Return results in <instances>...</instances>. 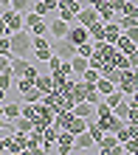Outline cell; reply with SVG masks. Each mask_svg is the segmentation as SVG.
<instances>
[{
	"mask_svg": "<svg viewBox=\"0 0 138 155\" xmlns=\"http://www.w3.org/2000/svg\"><path fill=\"white\" fill-rule=\"evenodd\" d=\"M12 54L14 57H25L28 59L31 54H34V34L31 31H14L12 34Z\"/></svg>",
	"mask_w": 138,
	"mask_h": 155,
	"instance_id": "1",
	"label": "cell"
},
{
	"mask_svg": "<svg viewBox=\"0 0 138 155\" xmlns=\"http://www.w3.org/2000/svg\"><path fill=\"white\" fill-rule=\"evenodd\" d=\"M25 31H31L34 37L48 34V17L37 14V12H28V14H25Z\"/></svg>",
	"mask_w": 138,
	"mask_h": 155,
	"instance_id": "2",
	"label": "cell"
},
{
	"mask_svg": "<svg viewBox=\"0 0 138 155\" xmlns=\"http://www.w3.org/2000/svg\"><path fill=\"white\" fill-rule=\"evenodd\" d=\"M54 118H57V110H54V107H48L45 102L37 104V116H34V127L37 130H45L48 124H54Z\"/></svg>",
	"mask_w": 138,
	"mask_h": 155,
	"instance_id": "3",
	"label": "cell"
},
{
	"mask_svg": "<svg viewBox=\"0 0 138 155\" xmlns=\"http://www.w3.org/2000/svg\"><path fill=\"white\" fill-rule=\"evenodd\" d=\"M118 87H121L124 96H133L138 90V68H127L121 74V82H118Z\"/></svg>",
	"mask_w": 138,
	"mask_h": 155,
	"instance_id": "4",
	"label": "cell"
},
{
	"mask_svg": "<svg viewBox=\"0 0 138 155\" xmlns=\"http://www.w3.org/2000/svg\"><path fill=\"white\" fill-rule=\"evenodd\" d=\"M3 17H6V25H8V34H14V31H23V28H25V14H20V12H14L12 6H6V8H3Z\"/></svg>",
	"mask_w": 138,
	"mask_h": 155,
	"instance_id": "5",
	"label": "cell"
},
{
	"mask_svg": "<svg viewBox=\"0 0 138 155\" xmlns=\"http://www.w3.org/2000/svg\"><path fill=\"white\" fill-rule=\"evenodd\" d=\"M68 31H71V23H65L62 17H48V37L51 40L68 37Z\"/></svg>",
	"mask_w": 138,
	"mask_h": 155,
	"instance_id": "6",
	"label": "cell"
},
{
	"mask_svg": "<svg viewBox=\"0 0 138 155\" xmlns=\"http://www.w3.org/2000/svg\"><path fill=\"white\" fill-rule=\"evenodd\" d=\"M54 54L62 57V59H73V57L79 54V48H76L68 37H62V40H54Z\"/></svg>",
	"mask_w": 138,
	"mask_h": 155,
	"instance_id": "7",
	"label": "cell"
},
{
	"mask_svg": "<svg viewBox=\"0 0 138 155\" xmlns=\"http://www.w3.org/2000/svg\"><path fill=\"white\" fill-rule=\"evenodd\" d=\"M96 147V138L90 135V130H85V133H79L76 138H73V152H90Z\"/></svg>",
	"mask_w": 138,
	"mask_h": 155,
	"instance_id": "8",
	"label": "cell"
},
{
	"mask_svg": "<svg viewBox=\"0 0 138 155\" xmlns=\"http://www.w3.org/2000/svg\"><path fill=\"white\" fill-rule=\"evenodd\" d=\"M68 40H71L73 45H76V48H79L82 42H87V40H90V31H87V25H82V23H73V25H71V31H68Z\"/></svg>",
	"mask_w": 138,
	"mask_h": 155,
	"instance_id": "9",
	"label": "cell"
},
{
	"mask_svg": "<svg viewBox=\"0 0 138 155\" xmlns=\"http://www.w3.org/2000/svg\"><path fill=\"white\" fill-rule=\"evenodd\" d=\"M96 20H102V17H99V8H96V6H90V3L76 14V23H82V25H93Z\"/></svg>",
	"mask_w": 138,
	"mask_h": 155,
	"instance_id": "10",
	"label": "cell"
},
{
	"mask_svg": "<svg viewBox=\"0 0 138 155\" xmlns=\"http://www.w3.org/2000/svg\"><path fill=\"white\" fill-rule=\"evenodd\" d=\"M28 68H31V59H25V57H14L12 59V68H8V74H12L14 79H20L28 74Z\"/></svg>",
	"mask_w": 138,
	"mask_h": 155,
	"instance_id": "11",
	"label": "cell"
},
{
	"mask_svg": "<svg viewBox=\"0 0 138 155\" xmlns=\"http://www.w3.org/2000/svg\"><path fill=\"white\" fill-rule=\"evenodd\" d=\"M42 141H45V135H42V130H34L28 133V141H25V152H40L42 150Z\"/></svg>",
	"mask_w": 138,
	"mask_h": 155,
	"instance_id": "12",
	"label": "cell"
},
{
	"mask_svg": "<svg viewBox=\"0 0 138 155\" xmlns=\"http://www.w3.org/2000/svg\"><path fill=\"white\" fill-rule=\"evenodd\" d=\"M73 138H76V135H73L71 130H62V133H59V141H57V150H59L62 155L73 152Z\"/></svg>",
	"mask_w": 138,
	"mask_h": 155,
	"instance_id": "13",
	"label": "cell"
},
{
	"mask_svg": "<svg viewBox=\"0 0 138 155\" xmlns=\"http://www.w3.org/2000/svg\"><path fill=\"white\" fill-rule=\"evenodd\" d=\"M121 34H124V28H121L116 20H113V23H104V42H113V45H116V40L121 37Z\"/></svg>",
	"mask_w": 138,
	"mask_h": 155,
	"instance_id": "14",
	"label": "cell"
},
{
	"mask_svg": "<svg viewBox=\"0 0 138 155\" xmlns=\"http://www.w3.org/2000/svg\"><path fill=\"white\" fill-rule=\"evenodd\" d=\"M73 113H76V116H82V118H96V104L85 99V102H79L76 107H73Z\"/></svg>",
	"mask_w": 138,
	"mask_h": 155,
	"instance_id": "15",
	"label": "cell"
},
{
	"mask_svg": "<svg viewBox=\"0 0 138 155\" xmlns=\"http://www.w3.org/2000/svg\"><path fill=\"white\" fill-rule=\"evenodd\" d=\"M71 65H73V74L76 76H82L85 71L90 68V57H82V54H76V57L71 59Z\"/></svg>",
	"mask_w": 138,
	"mask_h": 155,
	"instance_id": "16",
	"label": "cell"
},
{
	"mask_svg": "<svg viewBox=\"0 0 138 155\" xmlns=\"http://www.w3.org/2000/svg\"><path fill=\"white\" fill-rule=\"evenodd\" d=\"M34 85L40 87L42 93H51V90H54V74H51V71H48V74H40V76H37V82H34Z\"/></svg>",
	"mask_w": 138,
	"mask_h": 155,
	"instance_id": "17",
	"label": "cell"
},
{
	"mask_svg": "<svg viewBox=\"0 0 138 155\" xmlns=\"http://www.w3.org/2000/svg\"><path fill=\"white\" fill-rule=\"evenodd\" d=\"M130 110H133V102H130V99H121V102L113 107V113L121 118V121H127V118H130Z\"/></svg>",
	"mask_w": 138,
	"mask_h": 155,
	"instance_id": "18",
	"label": "cell"
},
{
	"mask_svg": "<svg viewBox=\"0 0 138 155\" xmlns=\"http://www.w3.org/2000/svg\"><path fill=\"white\" fill-rule=\"evenodd\" d=\"M87 31H90V40L102 42L104 40V20H96L93 25H87Z\"/></svg>",
	"mask_w": 138,
	"mask_h": 155,
	"instance_id": "19",
	"label": "cell"
},
{
	"mask_svg": "<svg viewBox=\"0 0 138 155\" xmlns=\"http://www.w3.org/2000/svg\"><path fill=\"white\" fill-rule=\"evenodd\" d=\"M42 96H45V93H42V90H40V87L34 85V87H28V90H25V93H23V102H31V104H40V102H42Z\"/></svg>",
	"mask_w": 138,
	"mask_h": 155,
	"instance_id": "20",
	"label": "cell"
},
{
	"mask_svg": "<svg viewBox=\"0 0 138 155\" xmlns=\"http://www.w3.org/2000/svg\"><path fill=\"white\" fill-rule=\"evenodd\" d=\"M96 87L102 90V96H107V93H113V90H118V85L113 79H107V76H99V82H96Z\"/></svg>",
	"mask_w": 138,
	"mask_h": 155,
	"instance_id": "21",
	"label": "cell"
},
{
	"mask_svg": "<svg viewBox=\"0 0 138 155\" xmlns=\"http://www.w3.org/2000/svg\"><path fill=\"white\" fill-rule=\"evenodd\" d=\"M116 48H118V51H124V54H133V51L138 48V45H135L130 37H127V34H121V37L116 40Z\"/></svg>",
	"mask_w": 138,
	"mask_h": 155,
	"instance_id": "22",
	"label": "cell"
},
{
	"mask_svg": "<svg viewBox=\"0 0 138 155\" xmlns=\"http://www.w3.org/2000/svg\"><path fill=\"white\" fill-rule=\"evenodd\" d=\"M73 116H76L73 110H59V113H57V118H54V121H57V124L62 127V130H68V127H71V121H73Z\"/></svg>",
	"mask_w": 138,
	"mask_h": 155,
	"instance_id": "23",
	"label": "cell"
},
{
	"mask_svg": "<svg viewBox=\"0 0 138 155\" xmlns=\"http://www.w3.org/2000/svg\"><path fill=\"white\" fill-rule=\"evenodd\" d=\"M14 124H17V130H20V133H31L34 130V118H28V116H17Z\"/></svg>",
	"mask_w": 138,
	"mask_h": 155,
	"instance_id": "24",
	"label": "cell"
},
{
	"mask_svg": "<svg viewBox=\"0 0 138 155\" xmlns=\"http://www.w3.org/2000/svg\"><path fill=\"white\" fill-rule=\"evenodd\" d=\"M12 8L20 14H28V12H34V0H12Z\"/></svg>",
	"mask_w": 138,
	"mask_h": 155,
	"instance_id": "25",
	"label": "cell"
},
{
	"mask_svg": "<svg viewBox=\"0 0 138 155\" xmlns=\"http://www.w3.org/2000/svg\"><path fill=\"white\" fill-rule=\"evenodd\" d=\"M34 57L40 62H48L54 57V45H40V48H34Z\"/></svg>",
	"mask_w": 138,
	"mask_h": 155,
	"instance_id": "26",
	"label": "cell"
},
{
	"mask_svg": "<svg viewBox=\"0 0 138 155\" xmlns=\"http://www.w3.org/2000/svg\"><path fill=\"white\" fill-rule=\"evenodd\" d=\"M99 76H102V71L90 65V68H87V71H85V74H82L79 79H82V82H90V85H96V82H99Z\"/></svg>",
	"mask_w": 138,
	"mask_h": 155,
	"instance_id": "27",
	"label": "cell"
},
{
	"mask_svg": "<svg viewBox=\"0 0 138 155\" xmlns=\"http://www.w3.org/2000/svg\"><path fill=\"white\" fill-rule=\"evenodd\" d=\"M57 17H62V20H65V23H76V12H73V8H65V6H59L57 8Z\"/></svg>",
	"mask_w": 138,
	"mask_h": 155,
	"instance_id": "28",
	"label": "cell"
},
{
	"mask_svg": "<svg viewBox=\"0 0 138 155\" xmlns=\"http://www.w3.org/2000/svg\"><path fill=\"white\" fill-rule=\"evenodd\" d=\"M20 113H23V104H17V102H6V118H12V121H14Z\"/></svg>",
	"mask_w": 138,
	"mask_h": 155,
	"instance_id": "29",
	"label": "cell"
},
{
	"mask_svg": "<svg viewBox=\"0 0 138 155\" xmlns=\"http://www.w3.org/2000/svg\"><path fill=\"white\" fill-rule=\"evenodd\" d=\"M93 51H96V40H87V42L79 45V54H82V57H93Z\"/></svg>",
	"mask_w": 138,
	"mask_h": 155,
	"instance_id": "30",
	"label": "cell"
},
{
	"mask_svg": "<svg viewBox=\"0 0 138 155\" xmlns=\"http://www.w3.org/2000/svg\"><path fill=\"white\" fill-rule=\"evenodd\" d=\"M121 99H124V93H121V87H118V90H113V93H107V96H104V102H107L110 107H116Z\"/></svg>",
	"mask_w": 138,
	"mask_h": 155,
	"instance_id": "31",
	"label": "cell"
},
{
	"mask_svg": "<svg viewBox=\"0 0 138 155\" xmlns=\"http://www.w3.org/2000/svg\"><path fill=\"white\" fill-rule=\"evenodd\" d=\"M12 85H14V76L8 74V71H3V74H0V87H6V90H12Z\"/></svg>",
	"mask_w": 138,
	"mask_h": 155,
	"instance_id": "32",
	"label": "cell"
},
{
	"mask_svg": "<svg viewBox=\"0 0 138 155\" xmlns=\"http://www.w3.org/2000/svg\"><path fill=\"white\" fill-rule=\"evenodd\" d=\"M0 54H12V34L0 37Z\"/></svg>",
	"mask_w": 138,
	"mask_h": 155,
	"instance_id": "33",
	"label": "cell"
},
{
	"mask_svg": "<svg viewBox=\"0 0 138 155\" xmlns=\"http://www.w3.org/2000/svg\"><path fill=\"white\" fill-rule=\"evenodd\" d=\"M124 34H127V37H130V40H133L135 45H138V25H133V28H127Z\"/></svg>",
	"mask_w": 138,
	"mask_h": 155,
	"instance_id": "34",
	"label": "cell"
},
{
	"mask_svg": "<svg viewBox=\"0 0 138 155\" xmlns=\"http://www.w3.org/2000/svg\"><path fill=\"white\" fill-rule=\"evenodd\" d=\"M8 34V25H6V17H3V12H0V37H6Z\"/></svg>",
	"mask_w": 138,
	"mask_h": 155,
	"instance_id": "35",
	"label": "cell"
},
{
	"mask_svg": "<svg viewBox=\"0 0 138 155\" xmlns=\"http://www.w3.org/2000/svg\"><path fill=\"white\" fill-rule=\"evenodd\" d=\"M130 65H133V68H138V48L130 54Z\"/></svg>",
	"mask_w": 138,
	"mask_h": 155,
	"instance_id": "36",
	"label": "cell"
},
{
	"mask_svg": "<svg viewBox=\"0 0 138 155\" xmlns=\"http://www.w3.org/2000/svg\"><path fill=\"white\" fill-rule=\"evenodd\" d=\"M130 102H133V107H138V90H135V93L130 96Z\"/></svg>",
	"mask_w": 138,
	"mask_h": 155,
	"instance_id": "37",
	"label": "cell"
},
{
	"mask_svg": "<svg viewBox=\"0 0 138 155\" xmlns=\"http://www.w3.org/2000/svg\"><path fill=\"white\" fill-rule=\"evenodd\" d=\"M0 102H3V104L8 102V99H6V87H0Z\"/></svg>",
	"mask_w": 138,
	"mask_h": 155,
	"instance_id": "38",
	"label": "cell"
},
{
	"mask_svg": "<svg viewBox=\"0 0 138 155\" xmlns=\"http://www.w3.org/2000/svg\"><path fill=\"white\" fill-rule=\"evenodd\" d=\"M0 152H6V138L0 135Z\"/></svg>",
	"mask_w": 138,
	"mask_h": 155,
	"instance_id": "39",
	"label": "cell"
},
{
	"mask_svg": "<svg viewBox=\"0 0 138 155\" xmlns=\"http://www.w3.org/2000/svg\"><path fill=\"white\" fill-rule=\"evenodd\" d=\"M0 116H6V104L3 102H0Z\"/></svg>",
	"mask_w": 138,
	"mask_h": 155,
	"instance_id": "40",
	"label": "cell"
}]
</instances>
